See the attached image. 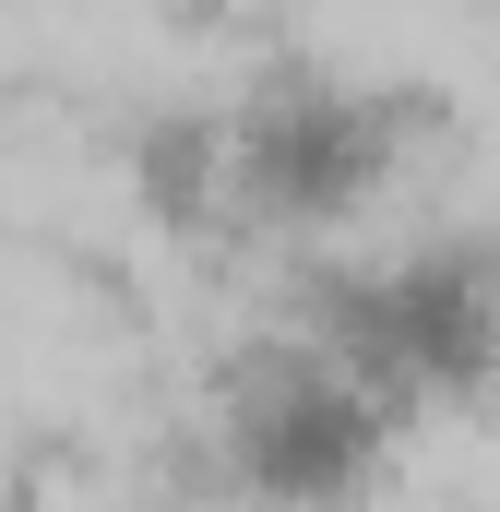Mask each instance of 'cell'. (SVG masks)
<instances>
[{"instance_id":"obj_2","label":"cell","mask_w":500,"mask_h":512,"mask_svg":"<svg viewBox=\"0 0 500 512\" xmlns=\"http://www.w3.org/2000/svg\"><path fill=\"white\" fill-rule=\"evenodd\" d=\"M298 322L405 429L441 405H477V393H500V239L453 227V239H405L370 262H322L298 286Z\"/></svg>"},{"instance_id":"obj_3","label":"cell","mask_w":500,"mask_h":512,"mask_svg":"<svg viewBox=\"0 0 500 512\" xmlns=\"http://www.w3.org/2000/svg\"><path fill=\"white\" fill-rule=\"evenodd\" d=\"M203 429H215V489H250V501H346V489H370L381 465H393V441H405V417L310 322H286L250 358H227Z\"/></svg>"},{"instance_id":"obj_1","label":"cell","mask_w":500,"mask_h":512,"mask_svg":"<svg viewBox=\"0 0 500 512\" xmlns=\"http://www.w3.org/2000/svg\"><path fill=\"white\" fill-rule=\"evenodd\" d=\"M453 131L429 84L381 72H262L215 108H167L131 143L143 215L191 251H286L358 227L381 191Z\"/></svg>"}]
</instances>
